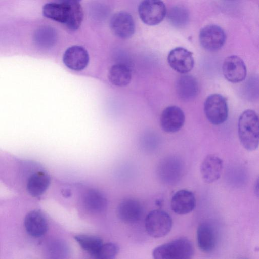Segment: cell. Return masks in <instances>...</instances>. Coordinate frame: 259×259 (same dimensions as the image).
<instances>
[{
  "mask_svg": "<svg viewBox=\"0 0 259 259\" xmlns=\"http://www.w3.org/2000/svg\"><path fill=\"white\" fill-rule=\"evenodd\" d=\"M258 117L253 110L247 109L240 115L238 123V132L240 142L247 150L257 149L259 143Z\"/></svg>",
  "mask_w": 259,
  "mask_h": 259,
  "instance_id": "cell-1",
  "label": "cell"
},
{
  "mask_svg": "<svg viewBox=\"0 0 259 259\" xmlns=\"http://www.w3.org/2000/svg\"><path fill=\"white\" fill-rule=\"evenodd\" d=\"M194 252L190 240L179 238L156 247L152 256L155 259H188L192 257Z\"/></svg>",
  "mask_w": 259,
  "mask_h": 259,
  "instance_id": "cell-2",
  "label": "cell"
},
{
  "mask_svg": "<svg viewBox=\"0 0 259 259\" xmlns=\"http://www.w3.org/2000/svg\"><path fill=\"white\" fill-rule=\"evenodd\" d=\"M172 220L170 215L162 210L150 211L146 216L145 227L150 236L158 238L165 236L170 231Z\"/></svg>",
  "mask_w": 259,
  "mask_h": 259,
  "instance_id": "cell-3",
  "label": "cell"
},
{
  "mask_svg": "<svg viewBox=\"0 0 259 259\" xmlns=\"http://www.w3.org/2000/svg\"><path fill=\"white\" fill-rule=\"evenodd\" d=\"M204 111L208 120L212 124L223 123L228 116V107L225 97L219 94H212L206 99Z\"/></svg>",
  "mask_w": 259,
  "mask_h": 259,
  "instance_id": "cell-4",
  "label": "cell"
},
{
  "mask_svg": "<svg viewBox=\"0 0 259 259\" xmlns=\"http://www.w3.org/2000/svg\"><path fill=\"white\" fill-rule=\"evenodd\" d=\"M139 16L146 24L150 26L160 23L165 18L166 8L161 0H143L138 8Z\"/></svg>",
  "mask_w": 259,
  "mask_h": 259,
  "instance_id": "cell-5",
  "label": "cell"
},
{
  "mask_svg": "<svg viewBox=\"0 0 259 259\" xmlns=\"http://www.w3.org/2000/svg\"><path fill=\"white\" fill-rule=\"evenodd\" d=\"M199 39L200 45L204 49L214 52L220 50L224 46L226 35L220 26L208 25L201 29Z\"/></svg>",
  "mask_w": 259,
  "mask_h": 259,
  "instance_id": "cell-6",
  "label": "cell"
},
{
  "mask_svg": "<svg viewBox=\"0 0 259 259\" xmlns=\"http://www.w3.org/2000/svg\"><path fill=\"white\" fill-rule=\"evenodd\" d=\"M167 62L172 69L184 74L190 72L194 65L193 53L181 47L170 50L168 54Z\"/></svg>",
  "mask_w": 259,
  "mask_h": 259,
  "instance_id": "cell-7",
  "label": "cell"
},
{
  "mask_svg": "<svg viewBox=\"0 0 259 259\" xmlns=\"http://www.w3.org/2000/svg\"><path fill=\"white\" fill-rule=\"evenodd\" d=\"M222 72L228 81L238 83L245 79L247 69L245 63L240 57L231 55L225 59L222 65Z\"/></svg>",
  "mask_w": 259,
  "mask_h": 259,
  "instance_id": "cell-8",
  "label": "cell"
},
{
  "mask_svg": "<svg viewBox=\"0 0 259 259\" xmlns=\"http://www.w3.org/2000/svg\"><path fill=\"white\" fill-rule=\"evenodd\" d=\"M185 120L183 111L178 106L171 105L165 108L161 113L160 122L162 130L168 133L179 131Z\"/></svg>",
  "mask_w": 259,
  "mask_h": 259,
  "instance_id": "cell-9",
  "label": "cell"
},
{
  "mask_svg": "<svg viewBox=\"0 0 259 259\" xmlns=\"http://www.w3.org/2000/svg\"><path fill=\"white\" fill-rule=\"evenodd\" d=\"M110 27L115 35L122 39L131 37L135 32V23L130 14L120 12L115 14L110 22Z\"/></svg>",
  "mask_w": 259,
  "mask_h": 259,
  "instance_id": "cell-10",
  "label": "cell"
},
{
  "mask_svg": "<svg viewBox=\"0 0 259 259\" xmlns=\"http://www.w3.org/2000/svg\"><path fill=\"white\" fill-rule=\"evenodd\" d=\"M64 64L74 71H81L88 65L89 55L87 50L80 46H72L66 49L63 56Z\"/></svg>",
  "mask_w": 259,
  "mask_h": 259,
  "instance_id": "cell-11",
  "label": "cell"
},
{
  "mask_svg": "<svg viewBox=\"0 0 259 259\" xmlns=\"http://www.w3.org/2000/svg\"><path fill=\"white\" fill-rule=\"evenodd\" d=\"M24 225L28 234L34 238L42 237L48 229L47 220L38 210H31L26 215Z\"/></svg>",
  "mask_w": 259,
  "mask_h": 259,
  "instance_id": "cell-12",
  "label": "cell"
},
{
  "mask_svg": "<svg viewBox=\"0 0 259 259\" xmlns=\"http://www.w3.org/2000/svg\"><path fill=\"white\" fill-rule=\"evenodd\" d=\"M196 204L195 196L193 192L182 189L172 196L170 206L172 210L179 215L187 214L192 211Z\"/></svg>",
  "mask_w": 259,
  "mask_h": 259,
  "instance_id": "cell-13",
  "label": "cell"
},
{
  "mask_svg": "<svg viewBox=\"0 0 259 259\" xmlns=\"http://www.w3.org/2000/svg\"><path fill=\"white\" fill-rule=\"evenodd\" d=\"M217 241L216 231L211 224L203 222L199 225L197 230V242L201 251L206 253L213 251Z\"/></svg>",
  "mask_w": 259,
  "mask_h": 259,
  "instance_id": "cell-14",
  "label": "cell"
},
{
  "mask_svg": "<svg viewBox=\"0 0 259 259\" xmlns=\"http://www.w3.org/2000/svg\"><path fill=\"white\" fill-rule=\"evenodd\" d=\"M223 167L222 160L217 155H207L202 161L200 167L201 177L206 183H212L221 177Z\"/></svg>",
  "mask_w": 259,
  "mask_h": 259,
  "instance_id": "cell-15",
  "label": "cell"
},
{
  "mask_svg": "<svg viewBox=\"0 0 259 259\" xmlns=\"http://www.w3.org/2000/svg\"><path fill=\"white\" fill-rule=\"evenodd\" d=\"M142 212V207L140 202L131 198L123 200L119 204L117 209L118 218L124 223L131 224L139 221Z\"/></svg>",
  "mask_w": 259,
  "mask_h": 259,
  "instance_id": "cell-16",
  "label": "cell"
},
{
  "mask_svg": "<svg viewBox=\"0 0 259 259\" xmlns=\"http://www.w3.org/2000/svg\"><path fill=\"white\" fill-rule=\"evenodd\" d=\"M82 203L83 208L91 214H99L105 211L107 201L105 196L99 191L90 189L82 195Z\"/></svg>",
  "mask_w": 259,
  "mask_h": 259,
  "instance_id": "cell-17",
  "label": "cell"
},
{
  "mask_svg": "<svg viewBox=\"0 0 259 259\" xmlns=\"http://www.w3.org/2000/svg\"><path fill=\"white\" fill-rule=\"evenodd\" d=\"M176 88L178 97L185 101L195 98L199 91L197 80L189 75L180 76L176 82Z\"/></svg>",
  "mask_w": 259,
  "mask_h": 259,
  "instance_id": "cell-18",
  "label": "cell"
},
{
  "mask_svg": "<svg viewBox=\"0 0 259 259\" xmlns=\"http://www.w3.org/2000/svg\"><path fill=\"white\" fill-rule=\"evenodd\" d=\"M51 182L49 174L45 171H38L28 179L26 185L28 192L33 197L42 195L48 188Z\"/></svg>",
  "mask_w": 259,
  "mask_h": 259,
  "instance_id": "cell-19",
  "label": "cell"
},
{
  "mask_svg": "<svg viewBox=\"0 0 259 259\" xmlns=\"http://www.w3.org/2000/svg\"><path fill=\"white\" fill-rule=\"evenodd\" d=\"M70 5L61 3H49L42 8L45 17L54 21L65 24L69 13Z\"/></svg>",
  "mask_w": 259,
  "mask_h": 259,
  "instance_id": "cell-20",
  "label": "cell"
},
{
  "mask_svg": "<svg viewBox=\"0 0 259 259\" xmlns=\"http://www.w3.org/2000/svg\"><path fill=\"white\" fill-rule=\"evenodd\" d=\"M108 78L110 82L116 86H126L132 79L131 70L125 64H115L109 70Z\"/></svg>",
  "mask_w": 259,
  "mask_h": 259,
  "instance_id": "cell-21",
  "label": "cell"
},
{
  "mask_svg": "<svg viewBox=\"0 0 259 259\" xmlns=\"http://www.w3.org/2000/svg\"><path fill=\"white\" fill-rule=\"evenodd\" d=\"M74 238L84 251L92 257L96 258L104 243L101 238L97 236L87 234L77 235Z\"/></svg>",
  "mask_w": 259,
  "mask_h": 259,
  "instance_id": "cell-22",
  "label": "cell"
},
{
  "mask_svg": "<svg viewBox=\"0 0 259 259\" xmlns=\"http://www.w3.org/2000/svg\"><path fill=\"white\" fill-rule=\"evenodd\" d=\"M70 5V13L68 19L65 24L68 29L71 31L77 30L80 26L83 17V12L79 3Z\"/></svg>",
  "mask_w": 259,
  "mask_h": 259,
  "instance_id": "cell-23",
  "label": "cell"
},
{
  "mask_svg": "<svg viewBox=\"0 0 259 259\" xmlns=\"http://www.w3.org/2000/svg\"><path fill=\"white\" fill-rule=\"evenodd\" d=\"M178 161L175 159L174 161L172 159L171 161L170 160L164 161V162L161 164V175L164 177V180L167 178L169 181L170 178H172L175 180V179L179 178L180 175L179 172L181 170L179 169L181 165H180L179 162L178 163Z\"/></svg>",
  "mask_w": 259,
  "mask_h": 259,
  "instance_id": "cell-24",
  "label": "cell"
},
{
  "mask_svg": "<svg viewBox=\"0 0 259 259\" xmlns=\"http://www.w3.org/2000/svg\"><path fill=\"white\" fill-rule=\"evenodd\" d=\"M169 20L177 26L185 25L188 20V14L187 11L182 7H174L168 15Z\"/></svg>",
  "mask_w": 259,
  "mask_h": 259,
  "instance_id": "cell-25",
  "label": "cell"
},
{
  "mask_svg": "<svg viewBox=\"0 0 259 259\" xmlns=\"http://www.w3.org/2000/svg\"><path fill=\"white\" fill-rule=\"evenodd\" d=\"M118 246L116 244L111 242L103 243L96 258H113L118 253Z\"/></svg>",
  "mask_w": 259,
  "mask_h": 259,
  "instance_id": "cell-26",
  "label": "cell"
},
{
  "mask_svg": "<svg viewBox=\"0 0 259 259\" xmlns=\"http://www.w3.org/2000/svg\"><path fill=\"white\" fill-rule=\"evenodd\" d=\"M81 0H58V3L70 5L74 3H80Z\"/></svg>",
  "mask_w": 259,
  "mask_h": 259,
  "instance_id": "cell-27",
  "label": "cell"
}]
</instances>
